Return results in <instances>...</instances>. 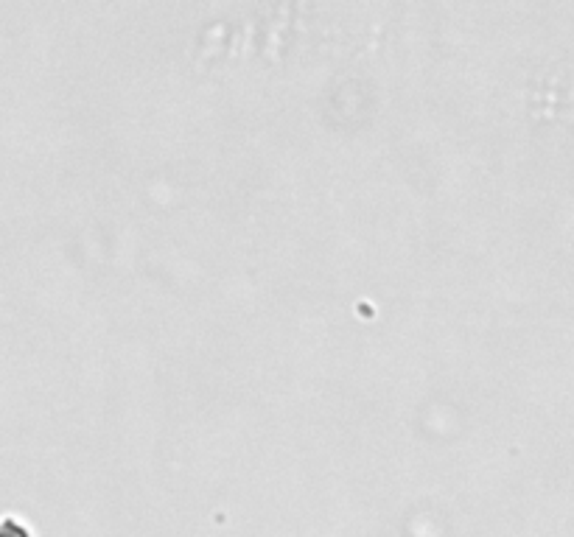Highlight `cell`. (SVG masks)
<instances>
[{
    "label": "cell",
    "mask_w": 574,
    "mask_h": 537,
    "mask_svg": "<svg viewBox=\"0 0 574 537\" xmlns=\"http://www.w3.org/2000/svg\"><path fill=\"white\" fill-rule=\"evenodd\" d=\"M0 537H31V532L20 518L6 515V518H0Z\"/></svg>",
    "instance_id": "obj_1"
}]
</instances>
